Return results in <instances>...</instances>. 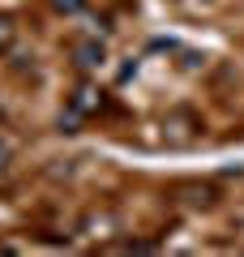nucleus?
I'll return each instance as SVG.
<instances>
[{
  "mask_svg": "<svg viewBox=\"0 0 244 257\" xmlns=\"http://www.w3.org/2000/svg\"><path fill=\"white\" fill-rule=\"evenodd\" d=\"M73 107H77V111H94V90H77Z\"/></svg>",
  "mask_w": 244,
  "mask_h": 257,
  "instance_id": "2",
  "label": "nucleus"
},
{
  "mask_svg": "<svg viewBox=\"0 0 244 257\" xmlns=\"http://www.w3.org/2000/svg\"><path fill=\"white\" fill-rule=\"evenodd\" d=\"M9 39H13V30H9V22H0V47H9Z\"/></svg>",
  "mask_w": 244,
  "mask_h": 257,
  "instance_id": "3",
  "label": "nucleus"
},
{
  "mask_svg": "<svg viewBox=\"0 0 244 257\" xmlns=\"http://www.w3.org/2000/svg\"><path fill=\"white\" fill-rule=\"evenodd\" d=\"M77 5H81V0H56V9H69V13L77 9Z\"/></svg>",
  "mask_w": 244,
  "mask_h": 257,
  "instance_id": "4",
  "label": "nucleus"
},
{
  "mask_svg": "<svg viewBox=\"0 0 244 257\" xmlns=\"http://www.w3.org/2000/svg\"><path fill=\"white\" fill-rule=\"evenodd\" d=\"M77 64H81V69H94V64H103V43H99V39H90V43H77Z\"/></svg>",
  "mask_w": 244,
  "mask_h": 257,
  "instance_id": "1",
  "label": "nucleus"
}]
</instances>
